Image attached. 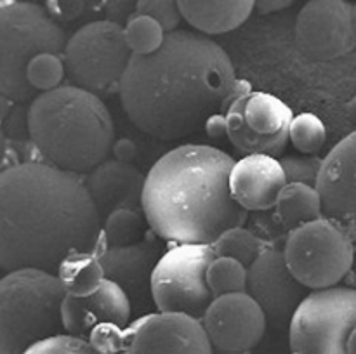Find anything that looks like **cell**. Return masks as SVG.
I'll list each match as a JSON object with an SVG mask.
<instances>
[{
    "label": "cell",
    "mask_w": 356,
    "mask_h": 354,
    "mask_svg": "<svg viewBox=\"0 0 356 354\" xmlns=\"http://www.w3.org/2000/svg\"><path fill=\"white\" fill-rule=\"evenodd\" d=\"M238 78L225 49L202 33L177 30L149 56H132L120 82L129 120L152 137L172 141L228 110Z\"/></svg>",
    "instance_id": "1"
},
{
    "label": "cell",
    "mask_w": 356,
    "mask_h": 354,
    "mask_svg": "<svg viewBox=\"0 0 356 354\" xmlns=\"http://www.w3.org/2000/svg\"><path fill=\"white\" fill-rule=\"evenodd\" d=\"M101 229L76 174L33 160L0 170V269L56 274L72 253L96 252Z\"/></svg>",
    "instance_id": "2"
},
{
    "label": "cell",
    "mask_w": 356,
    "mask_h": 354,
    "mask_svg": "<svg viewBox=\"0 0 356 354\" xmlns=\"http://www.w3.org/2000/svg\"><path fill=\"white\" fill-rule=\"evenodd\" d=\"M233 162L205 144L170 149L146 174L143 214L156 236L177 245H212L245 222L247 212L229 193Z\"/></svg>",
    "instance_id": "3"
},
{
    "label": "cell",
    "mask_w": 356,
    "mask_h": 354,
    "mask_svg": "<svg viewBox=\"0 0 356 354\" xmlns=\"http://www.w3.org/2000/svg\"><path fill=\"white\" fill-rule=\"evenodd\" d=\"M26 132L42 162L76 176L103 163L115 142L101 97L75 85L38 94L28 108Z\"/></svg>",
    "instance_id": "4"
},
{
    "label": "cell",
    "mask_w": 356,
    "mask_h": 354,
    "mask_svg": "<svg viewBox=\"0 0 356 354\" xmlns=\"http://www.w3.org/2000/svg\"><path fill=\"white\" fill-rule=\"evenodd\" d=\"M66 292L56 274L10 271L0 278V354H24L33 344L65 333Z\"/></svg>",
    "instance_id": "5"
},
{
    "label": "cell",
    "mask_w": 356,
    "mask_h": 354,
    "mask_svg": "<svg viewBox=\"0 0 356 354\" xmlns=\"http://www.w3.org/2000/svg\"><path fill=\"white\" fill-rule=\"evenodd\" d=\"M66 33L47 9L33 2H0V96L23 103L33 97L26 78L31 59L61 54Z\"/></svg>",
    "instance_id": "6"
},
{
    "label": "cell",
    "mask_w": 356,
    "mask_h": 354,
    "mask_svg": "<svg viewBox=\"0 0 356 354\" xmlns=\"http://www.w3.org/2000/svg\"><path fill=\"white\" fill-rule=\"evenodd\" d=\"M131 59L124 26L108 19L79 28L68 38L63 52L73 85L97 97L118 92Z\"/></svg>",
    "instance_id": "7"
},
{
    "label": "cell",
    "mask_w": 356,
    "mask_h": 354,
    "mask_svg": "<svg viewBox=\"0 0 356 354\" xmlns=\"http://www.w3.org/2000/svg\"><path fill=\"white\" fill-rule=\"evenodd\" d=\"M355 252L346 231L327 217L291 231L284 248L289 269L312 290L337 287L353 269Z\"/></svg>",
    "instance_id": "8"
},
{
    "label": "cell",
    "mask_w": 356,
    "mask_h": 354,
    "mask_svg": "<svg viewBox=\"0 0 356 354\" xmlns=\"http://www.w3.org/2000/svg\"><path fill=\"white\" fill-rule=\"evenodd\" d=\"M289 325L292 354H348V340L356 326V288L312 292Z\"/></svg>",
    "instance_id": "9"
},
{
    "label": "cell",
    "mask_w": 356,
    "mask_h": 354,
    "mask_svg": "<svg viewBox=\"0 0 356 354\" xmlns=\"http://www.w3.org/2000/svg\"><path fill=\"white\" fill-rule=\"evenodd\" d=\"M216 253L211 245H176L162 253L152 274V298L159 312L200 319L214 301L207 269Z\"/></svg>",
    "instance_id": "10"
},
{
    "label": "cell",
    "mask_w": 356,
    "mask_h": 354,
    "mask_svg": "<svg viewBox=\"0 0 356 354\" xmlns=\"http://www.w3.org/2000/svg\"><path fill=\"white\" fill-rule=\"evenodd\" d=\"M294 120L291 108L266 92H252L250 83L238 80L235 97L226 110L228 139L243 155L280 156L291 141Z\"/></svg>",
    "instance_id": "11"
},
{
    "label": "cell",
    "mask_w": 356,
    "mask_h": 354,
    "mask_svg": "<svg viewBox=\"0 0 356 354\" xmlns=\"http://www.w3.org/2000/svg\"><path fill=\"white\" fill-rule=\"evenodd\" d=\"M353 6L344 0H312L296 21V40L308 58L330 61L356 47Z\"/></svg>",
    "instance_id": "12"
},
{
    "label": "cell",
    "mask_w": 356,
    "mask_h": 354,
    "mask_svg": "<svg viewBox=\"0 0 356 354\" xmlns=\"http://www.w3.org/2000/svg\"><path fill=\"white\" fill-rule=\"evenodd\" d=\"M247 294L256 301L266 319L277 326L291 323L306 287L292 274L284 250L266 248L247 267Z\"/></svg>",
    "instance_id": "13"
},
{
    "label": "cell",
    "mask_w": 356,
    "mask_h": 354,
    "mask_svg": "<svg viewBox=\"0 0 356 354\" xmlns=\"http://www.w3.org/2000/svg\"><path fill=\"white\" fill-rule=\"evenodd\" d=\"M124 354H212V344L200 319L156 312L132 323Z\"/></svg>",
    "instance_id": "14"
},
{
    "label": "cell",
    "mask_w": 356,
    "mask_h": 354,
    "mask_svg": "<svg viewBox=\"0 0 356 354\" xmlns=\"http://www.w3.org/2000/svg\"><path fill=\"white\" fill-rule=\"evenodd\" d=\"M266 316L247 292L216 297L202 318L212 347L219 353H247L261 342Z\"/></svg>",
    "instance_id": "15"
},
{
    "label": "cell",
    "mask_w": 356,
    "mask_h": 354,
    "mask_svg": "<svg viewBox=\"0 0 356 354\" xmlns=\"http://www.w3.org/2000/svg\"><path fill=\"white\" fill-rule=\"evenodd\" d=\"M316 189L323 217L344 229L356 246V132L337 142L323 158Z\"/></svg>",
    "instance_id": "16"
},
{
    "label": "cell",
    "mask_w": 356,
    "mask_h": 354,
    "mask_svg": "<svg viewBox=\"0 0 356 354\" xmlns=\"http://www.w3.org/2000/svg\"><path fill=\"white\" fill-rule=\"evenodd\" d=\"M61 316L65 333L87 340L90 332L99 325L127 328L131 319V298L117 283L104 280L94 294L86 297L66 295Z\"/></svg>",
    "instance_id": "17"
},
{
    "label": "cell",
    "mask_w": 356,
    "mask_h": 354,
    "mask_svg": "<svg viewBox=\"0 0 356 354\" xmlns=\"http://www.w3.org/2000/svg\"><path fill=\"white\" fill-rule=\"evenodd\" d=\"M86 187L96 205L99 217L106 219L117 210H143V191L146 176L132 163L104 160L86 177Z\"/></svg>",
    "instance_id": "18"
},
{
    "label": "cell",
    "mask_w": 356,
    "mask_h": 354,
    "mask_svg": "<svg viewBox=\"0 0 356 354\" xmlns=\"http://www.w3.org/2000/svg\"><path fill=\"white\" fill-rule=\"evenodd\" d=\"M287 186L282 163L268 155H247L229 174V193L243 210H268Z\"/></svg>",
    "instance_id": "19"
},
{
    "label": "cell",
    "mask_w": 356,
    "mask_h": 354,
    "mask_svg": "<svg viewBox=\"0 0 356 354\" xmlns=\"http://www.w3.org/2000/svg\"><path fill=\"white\" fill-rule=\"evenodd\" d=\"M160 257V246L143 239L134 245L108 246L99 262L106 280L117 283L129 298H138L152 288V274Z\"/></svg>",
    "instance_id": "20"
},
{
    "label": "cell",
    "mask_w": 356,
    "mask_h": 354,
    "mask_svg": "<svg viewBox=\"0 0 356 354\" xmlns=\"http://www.w3.org/2000/svg\"><path fill=\"white\" fill-rule=\"evenodd\" d=\"M183 19L204 35H219L242 26L254 10L250 0H181L177 2Z\"/></svg>",
    "instance_id": "21"
},
{
    "label": "cell",
    "mask_w": 356,
    "mask_h": 354,
    "mask_svg": "<svg viewBox=\"0 0 356 354\" xmlns=\"http://www.w3.org/2000/svg\"><path fill=\"white\" fill-rule=\"evenodd\" d=\"M277 214L282 224L289 229L301 228L323 217L322 198L315 186L287 183L277 200Z\"/></svg>",
    "instance_id": "22"
},
{
    "label": "cell",
    "mask_w": 356,
    "mask_h": 354,
    "mask_svg": "<svg viewBox=\"0 0 356 354\" xmlns=\"http://www.w3.org/2000/svg\"><path fill=\"white\" fill-rule=\"evenodd\" d=\"M56 276L61 281L66 295L73 297H86L94 294L106 280L99 255L90 252H76L66 257L58 267Z\"/></svg>",
    "instance_id": "23"
},
{
    "label": "cell",
    "mask_w": 356,
    "mask_h": 354,
    "mask_svg": "<svg viewBox=\"0 0 356 354\" xmlns=\"http://www.w3.org/2000/svg\"><path fill=\"white\" fill-rule=\"evenodd\" d=\"M146 217L141 210H117L103 221L104 242L108 246H125L143 242L146 231Z\"/></svg>",
    "instance_id": "24"
},
{
    "label": "cell",
    "mask_w": 356,
    "mask_h": 354,
    "mask_svg": "<svg viewBox=\"0 0 356 354\" xmlns=\"http://www.w3.org/2000/svg\"><path fill=\"white\" fill-rule=\"evenodd\" d=\"M125 40L132 56H149L159 51L165 42V30L155 19L134 14L124 26Z\"/></svg>",
    "instance_id": "25"
},
{
    "label": "cell",
    "mask_w": 356,
    "mask_h": 354,
    "mask_svg": "<svg viewBox=\"0 0 356 354\" xmlns=\"http://www.w3.org/2000/svg\"><path fill=\"white\" fill-rule=\"evenodd\" d=\"M211 246L216 257H229V259L238 260L245 267H249L263 252L259 238L243 229L242 226L225 231Z\"/></svg>",
    "instance_id": "26"
},
{
    "label": "cell",
    "mask_w": 356,
    "mask_h": 354,
    "mask_svg": "<svg viewBox=\"0 0 356 354\" xmlns=\"http://www.w3.org/2000/svg\"><path fill=\"white\" fill-rule=\"evenodd\" d=\"M207 283L214 297L247 290V267L229 257H216L207 269Z\"/></svg>",
    "instance_id": "27"
},
{
    "label": "cell",
    "mask_w": 356,
    "mask_h": 354,
    "mask_svg": "<svg viewBox=\"0 0 356 354\" xmlns=\"http://www.w3.org/2000/svg\"><path fill=\"white\" fill-rule=\"evenodd\" d=\"M65 73L66 66L61 56L44 52V54H38L37 58L31 59L26 69V78L35 92L38 90L40 94H44L61 87Z\"/></svg>",
    "instance_id": "28"
},
{
    "label": "cell",
    "mask_w": 356,
    "mask_h": 354,
    "mask_svg": "<svg viewBox=\"0 0 356 354\" xmlns=\"http://www.w3.org/2000/svg\"><path fill=\"white\" fill-rule=\"evenodd\" d=\"M327 141L325 125L316 115L302 113L294 117L291 125V142L305 155H315Z\"/></svg>",
    "instance_id": "29"
},
{
    "label": "cell",
    "mask_w": 356,
    "mask_h": 354,
    "mask_svg": "<svg viewBox=\"0 0 356 354\" xmlns=\"http://www.w3.org/2000/svg\"><path fill=\"white\" fill-rule=\"evenodd\" d=\"M282 169H284L287 183L306 184V186H315L318 180L320 170H322L323 160L318 156H285L280 160Z\"/></svg>",
    "instance_id": "30"
},
{
    "label": "cell",
    "mask_w": 356,
    "mask_h": 354,
    "mask_svg": "<svg viewBox=\"0 0 356 354\" xmlns=\"http://www.w3.org/2000/svg\"><path fill=\"white\" fill-rule=\"evenodd\" d=\"M24 354H99L89 340L73 337L70 333H61V335L49 337V339L40 340L33 344Z\"/></svg>",
    "instance_id": "31"
},
{
    "label": "cell",
    "mask_w": 356,
    "mask_h": 354,
    "mask_svg": "<svg viewBox=\"0 0 356 354\" xmlns=\"http://www.w3.org/2000/svg\"><path fill=\"white\" fill-rule=\"evenodd\" d=\"M136 14H143L155 19L165 33L177 31L181 21V10L177 2L172 0H139L136 2Z\"/></svg>",
    "instance_id": "32"
},
{
    "label": "cell",
    "mask_w": 356,
    "mask_h": 354,
    "mask_svg": "<svg viewBox=\"0 0 356 354\" xmlns=\"http://www.w3.org/2000/svg\"><path fill=\"white\" fill-rule=\"evenodd\" d=\"M87 340L99 354H117L125 351L127 333L117 325H99L90 332Z\"/></svg>",
    "instance_id": "33"
},
{
    "label": "cell",
    "mask_w": 356,
    "mask_h": 354,
    "mask_svg": "<svg viewBox=\"0 0 356 354\" xmlns=\"http://www.w3.org/2000/svg\"><path fill=\"white\" fill-rule=\"evenodd\" d=\"M111 153H113V158L118 160V162L132 163L136 160V156H138V146H136V142L131 141V139L122 137L113 142Z\"/></svg>",
    "instance_id": "34"
},
{
    "label": "cell",
    "mask_w": 356,
    "mask_h": 354,
    "mask_svg": "<svg viewBox=\"0 0 356 354\" xmlns=\"http://www.w3.org/2000/svg\"><path fill=\"white\" fill-rule=\"evenodd\" d=\"M204 128H205V132H207V135H211V137H214V139L222 137V135H228V124H226V115L214 113L212 117L207 118Z\"/></svg>",
    "instance_id": "35"
},
{
    "label": "cell",
    "mask_w": 356,
    "mask_h": 354,
    "mask_svg": "<svg viewBox=\"0 0 356 354\" xmlns=\"http://www.w3.org/2000/svg\"><path fill=\"white\" fill-rule=\"evenodd\" d=\"M291 3V0H261V2H254V6L257 7V10H259L261 14H270L285 9V7H289Z\"/></svg>",
    "instance_id": "36"
},
{
    "label": "cell",
    "mask_w": 356,
    "mask_h": 354,
    "mask_svg": "<svg viewBox=\"0 0 356 354\" xmlns=\"http://www.w3.org/2000/svg\"><path fill=\"white\" fill-rule=\"evenodd\" d=\"M13 104L14 101L6 96H0V125L6 120H9L10 113H13Z\"/></svg>",
    "instance_id": "37"
},
{
    "label": "cell",
    "mask_w": 356,
    "mask_h": 354,
    "mask_svg": "<svg viewBox=\"0 0 356 354\" xmlns=\"http://www.w3.org/2000/svg\"><path fill=\"white\" fill-rule=\"evenodd\" d=\"M6 155H7V137L3 128L0 127V167H2L3 160H6Z\"/></svg>",
    "instance_id": "38"
},
{
    "label": "cell",
    "mask_w": 356,
    "mask_h": 354,
    "mask_svg": "<svg viewBox=\"0 0 356 354\" xmlns=\"http://www.w3.org/2000/svg\"><path fill=\"white\" fill-rule=\"evenodd\" d=\"M348 354H356V326L351 332L350 340H348Z\"/></svg>",
    "instance_id": "39"
},
{
    "label": "cell",
    "mask_w": 356,
    "mask_h": 354,
    "mask_svg": "<svg viewBox=\"0 0 356 354\" xmlns=\"http://www.w3.org/2000/svg\"><path fill=\"white\" fill-rule=\"evenodd\" d=\"M346 110H348V115H350L351 120H353L355 124H356V96L350 101V103H348Z\"/></svg>",
    "instance_id": "40"
},
{
    "label": "cell",
    "mask_w": 356,
    "mask_h": 354,
    "mask_svg": "<svg viewBox=\"0 0 356 354\" xmlns=\"http://www.w3.org/2000/svg\"><path fill=\"white\" fill-rule=\"evenodd\" d=\"M351 16H353V30H355V37H356V3L353 6V12H351Z\"/></svg>",
    "instance_id": "41"
},
{
    "label": "cell",
    "mask_w": 356,
    "mask_h": 354,
    "mask_svg": "<svg viewBox=\"0 0 356 354\" xmlns=\"http://www.w3.org/2000/svg\"><path fill=\"white\" fill-rule=\"evenodd\" d=\"M221 354H247V353H221Z\"/></svg>",
    "instance_id": "42"
},
{
    "label": "cell",
    "mask_w": 356,
    "mask_h": 354,
    "mask_svg": "<svg viewBox=\"0 0 356 354\" xmlns=\"http://www.w3.org/2000/svg\"><path fill=\"white\" fill-rule=\"evenodd\" d=\"M355 273H356V264H355Z\"/></svg>",
    "instance_id": "43"
}]
</instances>
